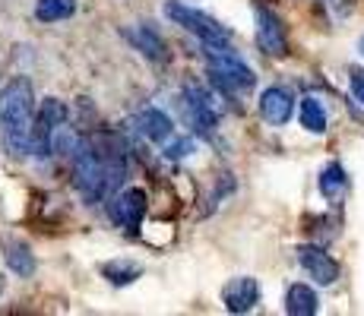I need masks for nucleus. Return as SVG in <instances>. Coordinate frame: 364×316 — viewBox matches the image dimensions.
<instances>
[{"mask_svg":"<svg viewBox=\"0 0 364 316\" xmlns=\"http://www.w3.org/2000/svg\"><path fill=\"white\" fill-rule=\"evenodd\" d=\"M35 95L29 80H13L0 92V136L13 156H32Z\"/></svg>","mask_w":364,"mask_h":316,"instance_id":"1","label":"nucleus"},{"mask_svg":"<svg viewBox=\"0 0 364 316\" xmlns=\"http://www.w3.org/2000/svg\"><path fill=\"white\" fill-rule=\"evenodd\" d=\"M70 168H73V184H76V190H80V193L86 196L89 202L105 200L111 190H117L114 174L108 171V165L99 158V152L92 149V143H89V139H82L80 149L70 156Z\"/></svg>","mask_w":364,"mask_h":316,"instance_id":"2","label":"nucleus"},{"mask_svg":"<svg viewBox=\"0 0 364 316\" xmlns=\"http://www.w3.org/2000/svg\"><path fill=\"white\" fill-rule=\"evenodd\" d=\"M203 58L209 63V76L222 92H244L254 89L257 76L228 45H203Z\"/></svg>","mask_w":364,"mask_h":316,"instance_id":"3","label":"nucleus"},{"mask_svg":"<svg viewBox=\"0 0 364 316\" xmlns=\"http://www.w3.org/2000/svg\"><path fill=\"white\" fill-rule=\"evenodd\" d=\"M162 13H165V19H171V23L181 26L184 32L197 35L203 45H228V29H222L209 13L193 10V6L181 4V0H165Z\"/></svg>","mask_w":364,"mask_h":316,"instance_id":"4","label":"nucleus"},{"mask_svg":"<svg viewBox=\"0 0 364 316\" xmlns=\"http://www.w3.org/2000/svg\"><path fill=\"white\" fill-rule=\"evenodd\" d=\"M70 121V111L60 98H45L41 108L35 111V124H32V156L48 158L54 156V133Z\"/></svg>","mask_w":364,"mask_h":316,"instance_id":"5","label":"nucleus"},{"mask_svg":"<svg viewBox=\"0 0 364 316\" xmlns=\"http://www.w3.org/2000/svg\"><path fill=\"white\" fill-rule=\"evenodd\" d=\"M146 193L139 187H127V190H114L105 202V212L114 228H124L127 234H136L139 224H143V215H146Z\"/></svg>","mask_w":364,"mask_h":316,"instance_id":"6","label":"nucleus"},{"mask_svg":"<svg viewBox=\"0 0 364 316\" xmlns=\"http://www.w3.org/2000/svg\"><path fill=\"white\" fill-rule=\"evenodd\" d=\"M181 108H184L187 124H191V130L197 133V136H213V133H215L219 114H215V102H213V95H209L203 86H193V82H191V86L184 89Z\"/></svg>","mask_w":364,"mask_h":316,"instance_id":"7","label":"nucleus"},{"mask_svg":"<svg viewBox=\"0 0 364 316\" xmlns=\"http://www.w3.org/2000/svg\"><path fill=\"white\" fill-rule=\"evenodd\" d=\"M254 19H257V45H260V51L269 54V58H285V54H289V35H285V26H282V19H279V13L257 4Z\"/></svg>","mask_w":364,"mask_h":316,"instance_id":"8","label":"nucleus"},{"mask_svg":"<svg viewBox=\"0 0 364 316\" xmlns=\"http://www.w3.org/2000/svg\"><path fill=\"white\" fill-rule=\"evenodd\" d=\"M295 256H298V266L317 285H323V288L336 285V278H339V263H336L323 247H317V244H301L295 250Z\"/></svg>","mask_w":364,"mask_h":316,"instance_id":"9","label":"nucleus"},{"mask_svg":"<svg viewBox=\"0 0 364 316\" xmlns=\"http://www.w3.org/2000/svg\"><path fill=\"white\" fill-rule=\"evenodd\" d=\"M222 304H225V310L235 313V316L250 313L257 304H260V285H257V278H250V276L232 278V282L222 288Z\"/></svg>","mask_w":364,"mask_h":316,"instance_id":"10","label":"nucleus"},{"mask_svg":"<svg viewBox=\"0 0 364 316\" xmlns=\"http://www.w3.org/2000/svg\"><path fill=\"white\" fill-rule=\"evenodd\" d=\"M291 111H295V98H291L289 89L282 86H269L266 92L260 95V114L266 124L272 126H282L291 121Z\"/></svg>","mask_w":364,"mask_h":316,"instance_id":"11","label":"nucleus"},{"mask_svg":"<svg viewBox=\"0 0 364 316\" xmlns=\"http://www.w3.org/2000/svg\"><path fill=\"white\" fill-rule=\"evenodd\" d=\"M127 38L136 45V51L143 54L146 60H152V63H168V45H165V38L159 35L156 29H152L149 23H139V26H133V29L127 32Z\"/></svg>","mask_w":364,"mask_h":316,"instance_id":"12","label":"nucleus"},{"mask_svg":"<svg viewBox=\"0 0 364 316\" xmlns=\"http://www.w3.org/2000/svg\"><path fill=\"white\" fill-rule=\"evenodd\" d=\"M136 130L143 133L146 139H152V143H168V139L174 136L171 117H168L165 111H159V108L139 111V114H136Z\"/></svg>","mask_w":364,"mask_h":316,"instance_id":"13","label":"nucleus"},{"mask_svg":"<svg viewBox=\"0 0 364 316\" xmlns=\"http://www.w3.org/2000/svg\"><path fill=\"white\" fill-rule=\"evenodd\" d=\"M346 190H348V174H346V168H342L339 161H330V165L320 171V193H323L330 202H342Z\"/></svg>","mask_w":364,"mask_h":316,"instance_id":"14","label":"nucleus"},{"mask_svg":"<svg viewBox=\"0 0 364 316\" xmlns=\"http://www.w3.org/2000/svg\"><path fill=\"white\" fill-rule=\"evenodd\" d=\"M320 307L317 294H314V288L307 285H291L289 291H285V313L289 316H314Z\"/></svg>","mask_w":364,"mask_h":316,"instance_id":"15","label":"nucleus"},{"mask_svg":"<svg viewBox=\"0 0 364 316\" xmlns=\"http://www.w3.org/2000/svg\"><path fill=\"white\" fill-rule=\"evenodd\" d=\"M4 259H6V269H10L13 276H19V278H32L35 276V253L26 247V244H19V241L6 244Z\"/></svg>","mask_w":364,"mask_h":316,"instance_id":"16","label":"nucleus"},{"mask_svg":"<svg viewBox=\"0 0 364 316\" xmlns=\"http://www.w3.org/2000/svg\"><path fill=\"white\" fill-rule=\"evenodd\" d=\"M102 276L114 288H124V285H133L139 276H143V266L130 263V259H111V263L102 266Z\"/></svg>","mask_w":364,"mask_h":316,"instance_id":"17","label":"nucleus"},{"mask_svg":"<svg viewBox=\"0 0 364 316\" xmlns=\"http://www.w3.org/2000/svg\"><path fill=\"white\" fill-rule=\"evenodd\" d=\"M73 13H76V0H38V4H35V19L45 26L64 23Z\"/></svg>","mask_w":364,"mask_h":316,"instance_id":"18","label":"nucleus"},{"mask_svg":"<svg viewBox=\"0 0 364 316\" xmlns=\"http://www.w3.org/2000/svg\"><path fill=\"white\" fill-rule=\"evenodd\" d=\"M298 117H301V126H304L307 133H326V111H323V104H320L314 95L301 98Z\"/></svg>","mask_w":364,"mask_h":316,"instance_id":"19","label":"nucleus"},{"mask_svg":"<svg viewBox=\"0 0 364 316\" xmlns=\"http://www.w3.org/2000/svg\"><path fill=\"white\" fill-rule=\"evenodd\" d=\"M187 152H191V143H184V139H174L171 136V143H165V156L168 158H184Z\"/></svg>","mask_w":364,"mask_h":316,"instance_id":"20","label":"nucleus"},{"mask_svg":"<svg viewBox=\"0 0 364 316\" xmlns=\"http://www.w3.org/2000/svg\"><path fill=\"white\" fill-rule=\"evenodd\" d=\"M352 95L364 104V70H352Z\"/></svg>","mask_w":364,"mask_h":316,"instance_id":"21","label":"nucleus"},{"mask_svg":"<svg viewBox=\"0 0 364 316\" xmlns=\"http://www.w3.org/2000/svg\"><path fill=\"white\" fill-rule=\"evenodd\" d=\"M358 51H361V54H364V38H361V41H358Z\"/></svg>","mask_w":364,"mask_h":316,"instance_id":"22","label":"nucleus"}]
</instances>
